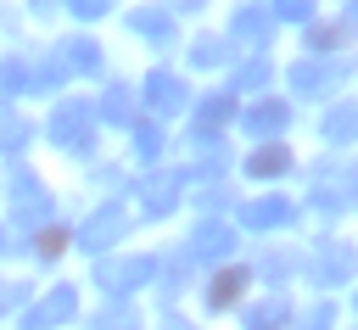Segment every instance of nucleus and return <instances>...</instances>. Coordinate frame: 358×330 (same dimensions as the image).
Masks as SVG:
<instances>
[{
	"instance_id": "1",
	"label": "nucleus",
	"mask_w": 358,
	"mask_h": 330,
	"mask_svg": "<svg viewBox=\"0 0 358 330\" xmlns=\"http://www.w3.org/2000/svg\"><path fill=\"white\" fill-rule=\"evenodd\" d=\"M50 190L17 162L11 168V229H45V218H50Z\"/></svg>"
},
{
	"instance_id": "2",
	"label": "nucleus",
	"mask_w": 358,
	"mask_h": 330,
	"mask_svg": "<svg viewBox=\"0 0 358 330\" xmlns=\"http://www.w3.org/2000/svg\"><path fill=\"white\" fill-rule=\"evenodd\" d=\"M157 280V257H101L95 263V285L106 291V296H134L140 285H151Z\"/></svg>"
},
{
	"instance_id": "3",
	"label": "nucleus",
	"mask_w": 358,
	"mask_h": 330,
	"mask_svg": "<svg viewBox=\"0 0 358 330\" xmlns=\"http://www.w3.org/2000/svg\"><path fill=\"white\" fill-rule=\"evenodd\" d=\"M129 224H134V213H129L123 201H106L101 213H90V218L78 224V246H84V252H112V246L129 235Z\"/></svg>"
},
{
	"instance_id": "4",
	"label": "nucleus",
	"mask_w": 358,
	"mask_h": 330,
	"mask_svg": "<svg viewBox=\"0 0 358 330\" xmlns=\"http://www.w3.org/2000/svg\"><path fill=\"white\" fill-rule=\"evenodd\" d=\"M90 134H95V112H90V101H62V106L50 112V140H56V145L84 151Z\"/></svg>"
},
{
	"instance_id": "5",
	"label": "nucleus",
	"mask_w": 358,
	"mask_h": 330,
	"mask_svg": "<svg viewBox=\"0 0 358 330\" xmlns=\"http://www.w3.org/2000/svg\"><path fill=\"white\" fill-rule=\"evenodd\" d=\"M140 95H145V112H151V117H179V112L190 106L185 78H179V73H162V67L145 73V89H140Z\"/></svg>"
},
{
	"instance_id": "6",
	"label": "nucleus",
	"mask_w": 358,
	"mask_h": 330,
	"mask_svg": "<svg viewBox=\"0 0 358 330\" xmlns=\"http://www.w3.org/2000/svg\"><path fill=\"white\" fill-rule=\"evenodd\" d=\"M73 313H78V291H73V285H56V291H45V296L22 313V324H28V330H50V324H67Z\"/></svg>"
},
{
	"instance_id": "7",
	"label": "nucleus",
	"mask_w": 358,
	"mask_h": 330,
	"mask_svg": "<svg viewBox=\"0 0 358 330\" xmlns=\"http://www.w3.org/2000/svg\"><path fill=\"white\" fill-rule=\"evenodd\" d=\"M285 123H291V106H285V101H274V95H257V101L241 112V129H246V134H257V140L280 134Z\"/></svg>"
},
{
	"instance_id": "8",
	"label": "nucleus",
	"mask_w": 358,
	"mask_h": 330,
	"mask_svg": "<svg viewBox=\"0 0 358 330\" xmlns=\"http://www.w3.org/2000/svg\"><path fill=\"white\" fill-rule=\"evenodd\" d=\"M241 324H246V330H285V324H291V296L274 291V296L246 302V308H241Z\"/></svg>"
},
{
	"instance_id": "9",
	"label": "nucleus",
	"mask_w": 358,
	"mask_h": 330,
	"mask_svg": "<svg viewBox=\"0 0 358 330\" xmlns=\"http://www.w3.org/2000/svg\"><path fill=\"white\" fill-rule=\"evenodd\" d=\"M140 207H145V218H168V213L179 207V173H145Z\"/></svg>"
},
{
	"instance_id": "10",
	"label": "nucleus",
	"mask_w": 358,
	"mask_h": 330,
	"mask_svg": "<svg viewBox=\"0 0 358 330\" xmlns=\"http://www.w3.org/2000/svg\"><path fill=\"white\" fill-rule=\"evenodd\" d=\"M235 252V229L229 224H196L190 229V241H185V257H229Z\"/></svg>"
},
{
	"instance_id": "11",
	"label": "nucleus",
	"mask_w": 358,
	"mask_h": 330,
	"mask_svg": "<svg viewBox=\"0 0 358 330\" xmlns=\"http://www.w3.org/2000/svg\"><path fill=\"white\" fill-rule=\"evenodd\" d=\"M308 274L330 291V285H347L352 280V246H319L313 252V263H308Z\"/></svg>"
},
{
	"instance_id": "12",
	"label": "nucleus",
	"mask_w": 358,
	"mask_h": 330,
	"mask_svg": "<svg viewBox=\"0 0 358 330\" xmlns=\"http://www.w3.org/2000/svg\"><path fill=\"white\" fill-rule=\"evenodd\" d=\"M229 117H235V89L201 95V101H196V140H213V134H218Z\"/></svg>"
},
{
	"instance_id": "13",
	"label": "nucleus",
	"mask_w": 358,
	"mask_h": 330,
	"mask_svg": "<svg viewBox=\"0 0 358 330\" xmlns=\"http://www.w3.org/2000/svg\"><path fill=\"white\" fill-rule=\"evenodd\" d=\"M291 218H296V207H291L285 196H257V201L241 207V224H246V229H280V224H291Z\"/></svg>"
},
{
	"instance_id": "14",
	"label": "nucleus",
	"mask_w": 358,
	"mask_h": 330,
	"mask_svg": "<svg viewBox=\"0 0 358 330\" xmlns=\"http://www.w3.org/2000/svg\"><path fill=\"white\" fill-rule=\"evenodd\" d=\"M229 39H235V45H246V50L257 56V50H263V39H268V11H263V6H241V11H235V22H229Z\"/></svg>"
},
{
	"instance_id": "15",
	"label": "nucleus",
	"mask_w": 358,
	"mask_h": 330,
	"mask_svg": "<svg viewBox=\"0 0 358 330\" xmlns=\"http://www.w3.org/2000/svg\"><path fill=\"white\" fill-rule=\"evenodd\" d=\"M313 207H319V213H347V207H352V173H347V168H341L336 179L319 173V179H313Z\"/></svg>"
},
{
	"instance_id": "16",
	"label": "nucleus",
	"mask_w": 358,
	"mask_h": 330,
	"mask_svg": "<svg viewBox=\"0 0 358 330\" xmlns=\"http://www.w3.org/2000/svg\"><path fill=\"white\" fill-rule=\"evenodd\" d=\"M246 280H252V274H246L241 263H235V268H218L213 285H207V308H235L241 291H246Z\"/></svg>"
},
{
	"instance_id": "17",
	"label": "nucleus",
	"mask_w": 358,
	"mask_h": 330,
	"mask_svg": "<svg viewBox=\"0 0 358 330\" xmlns=\"http://www.w3.org/2000/svg\"><path fill=\"white\" fill-rule=\"evenodd\" d=\"M129 28H134L140 39H151V45H168V39H173V17H168V11H157V6L129 11Z\"/></svg>"
},
{
	"instance_id": "18",
	"label": "nucleus",
	"mask_w": 358,
	"mask_h": 330,
	"mask_svg": "<svg viewBox=\"0 0 358 330\" xmlns=\"http://www.w3.org/2000/svg\"><path fill=\"white\" fill-rule=\"evenodd\" d=\"M291 162H296V157H291L285 145H274V140H263V145H257V151L246 157V173H257V179H274V173H285Z\"/></svg>"
},
{
	"instance_id": "19",
	"label": "nucleus",
	"mask_w": 358,
	"mask_h": 330,
	"mask_svg": "<svg viewBox=\"0 0 358 330\" xmlns=\"http://www.w3.org/2000/svg\"><path fill=\"white\" fill-rule=\"evenodd\" d=\"M101 123H129L134 117V95L123 89V84H106V95H101V106H90Z\"/></svg>"
},
{
	"instance_id": "20",
	"label": "nucleus",
	"mask_w": 358,
	"mask_h": 330,
	"mask_svg": "<svg viewBox=\"0 0 358 330\" xmlns=\"http://www.w3.org/2000/svg\"><path fill=\"white\" fill-rule=\"evenodd\" d=\"M324 84H330V67H319V62L291 67V95H324Z\"/></svg>"
},
{
	"instance_id": "21",
	"label": "nucleus",
	"mask_w": 358,
	"mask_h": 330,
	"mask_svg": "<svg viewBox=\"0 0 358 330\" xmlns=\"http://www.w3.org/2000/svg\"><path fill=\"white\" fill-rule=\"evenodd\" d=\"M56 56H62V67H78V73H101V50H95L90 39H67Z\"/></svg>"
},
{
	"instance_id": "22",
	"label": "nucleus",
	"mask_w": 358,
	"mask_h": 330,
	"mask_svg": "<svg viewBox=\"0 0 358 330\" xmlns=\"http://www.w3.org/2000/svg\"><path fill=\"white\" fill-rule=\"evenodd\" d=\"M67 78V67H62V56H45V62H28V89H56Z\"/></svg>"
},
{
	"instance_id": "23",
	"label": "nucleus",
	"mask_w": 358,
	"mask_h": 330,
	"mask_svg": "<svg viewBox=\"0 0 358 330\" xmlns=\"http://www.w3.org/2000/svg\"><path fill=\"white\" fill-rule=\"evenodd\" d=\"M28 134H34V129H28V117H17V112H0V151H11V157H17V151L28 145Z\"/></svg>"
},
{
	"instance_id": "24",
	"label": "nucleus",
	"mask_w": 358,
	"mask_h": 330,
	"mask_svg": "<svg viewBox=\"0 0 358 330\" xmlns=\"http://www.w3.org/2000/svg\"><path fill=\"white\" fill-rule=\"evenodd\" d=\"M268 73H274V67H268L263 56H246V62L235 67V89H263V84H268Z\"/></svg>"
},
{
	"instance_id": "25",
	"label": "nucleus",
	"mask_w": 358,
	"mask_h": 330,
	"mask_svg": "<svg viewBox=\"0 0 358 330\" xmlns=\"http://www.w3.org/2000/svg\"><path fill=\"white\" fill-rule=\"evenodd\" d=\"M95 330H140V319H134V308H129V302H112V308H101V313H95Z\"/></svg>"
},
{
	"instance_id": "26",
	"label": "nucleus",
	"mask_w": 358,
	"mask_h": 330,
	"mask_svg": "<svg viewBox=\"0 0 358 330\" xmlns=\"http://www.w3.org/2000/svg\"><path fill=\"white\" fill-rule=\"evenodd\" d=\"M0 89H6V95L28 89V56H6V62H0Z\"/></svg>"
},
{
	"instance_id": "27",
	"label": "nucleus",
	"mask_w": 358,
	"mask_h": 330,
	"mask_svg": "<svg viewBox=\"0 0 358 330\" xmlns=\"http://www.w3.org/2000/svg\"><path fill=\"white\" fill-rule=\"evenodd\" d=\"M352 117H358V112H352V106H336V112H330V117H324V134H330V140H336V145H347V140H352V129H358V123H352Z\"/></svg>"
},
{
	"instance_id": "28",
	"label": "nucleus",
	"mask_w": 358,
	"mask_h": 330,
	"mask_svg": "<svg viewBox=\"0 0 358 330\" xmlns=\"http://www.w3.org/2000/svg\"><path fill=\"white\" fill-rule=\"evenodd\" d=\"M62 246H67V229H50V224H45V229L34 235V257H45V263H56Z\"/></svg>"
},
{
	"instance_id": "29",
	"label": "nucleus",
	"mask_w": 358,
	"mask_h": 330,
	"mask_svg": "<svg viewBox=\"0 0 358 330\" xmlns=\"http://www.w3.org/2000/svg\"><path fill=\"white\" fill-rule=\"evenodd\" d=\"M291 268H296V263H291V257H285V252H268V257H263V263H257V274H263V280H274V291H280V285H285V280H291Z\"/></svg>"
},
{
	"instance_id": "30",
	"label": "nucleus",
	"mask_w": 358,
	"mask_h": 330,
	"mask_svg": "<svg viewBox=\"0 0 358 330\" xmlns=\"http://www.w3.org/2000/svg\"><path fill=\"white\" fill-rule=\"evenodd\" d=\"M134 151H140V162H157V157H162V134H157V123L134 129Z\"/></svg>"
},
{
	"instance_id": "31",
	"label": "nucleus",
	"mask_w": 358,
	"mask_h": 330,
	"mask_svg": "<svg viewBox=\"0 0 358 330\" xmlns=\"http://www.w3.org/2000/svg\"><path fill=\"white\" fill-rule=\"evenodd\" d=\"M190 62H196V67H218V62H224V39H196Z\"/></svg>"
},
{
	"instance_id": "32",
	"label": "nucleus",
	"mask_w": 358,
	"mask_h": 330,
	"mask_svg": "<svg viewBox=\"0 0 358 330\" xmlns=\"http://www.w3.org/2000/svg\"><path fill=\"white\" fill-rule=\"evenodd\" d=\"M274 17L280 22H308L313 17V0H274Z\"/></svg>"
},
{
	"instance_id": "33",
	"label": "nucleus",
	"mask_w": 358,
	"mask_h": 330,
	"mask_svg": "<svg viewBox=\"0 0 358 330\" xmlns=\"http://www.w3.org/2000/svg\"><path fill=\"white\" fill-rule=\"evenodd\" d=\"M296 330H330V296H319L308 313H302V324Z\"/></svg>"
},
{
	"instance_id": "34",
	"label": "nucleus",
	"mask_w": 358,
	"mask_h": 330,
	"mask_svg": "<svg viewBox=\"0 0 358 330\" xmlns=\"http://www.w3.org/2000/svg\"><path fill=\"white\" fill-rule=\"evenodd\" d=\"M67 6H73V17H78V22H95V17H106V6H112V0H67Z\"/></svg>"
},
{
	"instance_id": "35",
	"label": "nucleus",
	"mask_w": 358,
	"mask_h": 330,
	"mask_svg": "<svg viewBox=\"0 0 358 330\" xmlns=\"http://www.w3.org/2000/svg\"><path fill=\"white\" fill-rule=\"evenodd\" d=\"M336 39H341V28H308V45H313V50H330Z\"/></svg>"
},
{
	"instance_id": "36",
	"label": "nucleus",
	"mask_w": 358,
	"mask_h": 330,
	"mask_svg": "<svg viewBox=\"0 0 358 330\" xmlns=\"http://www.w3.org/2000/svg\"><path fill=\"white\" fill-rule=\"evenodd\" d=\"M11 241H17V229H11V224H0V257L11 252Z\"/></svg>"
},
{
	"instance_id": "37",
	"label": "nucleus",
	"mask_w": 358,
	"mask_h": 330,
	"mask_svg": "<svg viewBox=\"0 0 358 330\" xmlns=\"http://www.w3.org/2000/svg\"><path fill=\"white\" fill-rule=\"evenodd\" d=\"M173 6H179V11H201L207 0H173Z\"/></svg>"
},
{
	"instance_id": "38",
	"label": "nucleus",
	"mask_w": 358,
	"mask_h": 330,
	"mask_svg": "<svg viewBox=\"0 0 358 330\" xmlns=\"http://www.w3.org/2000/svg\"><path fill=\"white\" fill-rule=\"evenodd\" d=\"M162 330H190V324H185V319H168V324H162Z\"/></svg>"
}]
</instances>
